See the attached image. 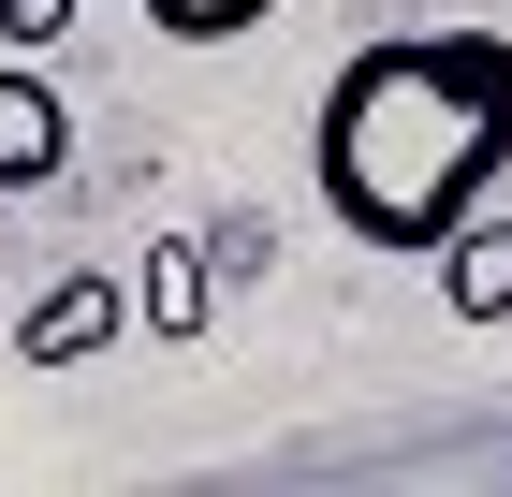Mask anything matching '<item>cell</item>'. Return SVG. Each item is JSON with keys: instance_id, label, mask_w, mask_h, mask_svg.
Instances as JSON below:
<instances>
[{"instance_id": "4", "label": "cell", "mask_w": 512, "mask_h": 497, "mask_svg": "<svg viewBox=\"0 0 512 497\" xmlns=\"http://www.w3.org/2000/svg\"><path fill=\"white\" fill-rule=\"evenodd\" d=\"M425 264H439V293H454V322H512V220H483V205H469Z\"/></svg>"}, {"instance_id": "1", "label": "cell", "mask_w": 512, "mask_h": 497, "mask_svg": "<svg viewBox=\"0 0 512 497\" xmlns=\"http://www.w3.org/2000/svg\"><path fill=\"white\" fill-rule=\"evenodd\" d=\"M512 176V30H381L308 117V191L352 249H410L498 205Z\"/></svg>"}, {"instance_id": "6", "label": "cell", "mask_w": 512, "mask_h": 497, "mask_svg": "<svg viewBox=\"0 0 512 497\" xmlns=\"http://www.w3.org/2000/svg\"><path fill=\"white\" fill-rule=\"evenodd\" d=\"M278 0H147V30H176V44H249Z\"/></svg>"}, {"instance_id": "7", "label": "cell", "mask_w": 512, "mask_h": 497, "mask_svg": "<svg viewBox=\"0 0 512 497\" xmlns=\"http://www.w3.org/2000/svg\"><path fill=\"white\" fill-rule=\"evenodd\" d=\"M59 30H74V0H0V44H15V59H44Z\"/></svg>"}, {"instance_id": "2", "label": "cell", "mask_w": 512, "mask_h": 497, "mask_svg": "<svg viewBox=\"0 0 512 497\" xmlns=\"http://www.w3.org/2000/svg\"><path fill=\"white\" fill-rule=\"evenodd\" d=\"M118 322H132V293H118V278H59V293H30V307H15V366H88V351H103V337H118Z\"/></svg>"}, {"instance_id": "3", "label": "cell", "mask_w": 512, "mask_h": 497, "mask_svg": "<svg viewBox=\"0 0 512 497\" xmlns=\"http://www.w3.org/2000/svg\"><path fill=\"white\" fill-rule=\"evenodd\" d=\"M59 147H74L59 88H44L30 59H0V191H44V176H59Z\"/></svg>"}, {"instance_id": "5", "label": "cell", "mask_w": 512, "mask_h": 497, "mask_svg": "<svg viewBox=\"0 0 512 497\" xmlns=\"http://www.w3.org/2000/svg\"><path fill=\"white\" fill-rule=\"evenodd\" d=\"M132 322H147V337H176V351L205 337V249H191V234H161V249H147V278H132Z\"/></svg>"}]
</instances>
